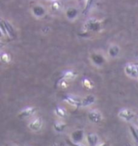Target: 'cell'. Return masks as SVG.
I'll return each mask as SVG.
<instances>
[{"label": "cell", "mask_w": 138, "mask_h": 146, "mask_svg": "<svg viewBox=\"0 0 138 146\" xmlns=\"http://www.w3.org/2000/svg\"><path fill=\"white\" fill-rule=\"evenodd\" d=\"M45 9L41 5H35L33 7V14L37 17V18H41L45 15Z\"/></svg>", "instance_id": "cell-13"}, {"label": "cell", "mask_w": 138, "mask_h": 146, "mask_svg": "<svg viewBox=\"0 0 138 146\" xmlns=\"http://www.w3.org/2000/svg\"><path fill=\"white\" fill-rule=\"evenodd\" d=\"M118 116L120 119H122L123 120L126 121V122H129L131 120H133L136 114L134 113L132 110H130L129 108H123L121 109L118 113Z\"/></svg>", "instance_id": "cell-5"}, {"label": "cell", "mask_w": 138, "mask_h": 146, "mask_svg": "<svg viewBox=\"0 0 138 146\" xmlns=\"http://www.w3.org/2000/svg\"><path fill=\"white\" fill-rule=\"evenodd\" d=\"M36 109L34 107H27L26 108L23 109L18 115V116L21 119H24V118H29L33 116L34 114L36 113Z\"/></svg>", "instance_id": "cell-10"}, {"label": "cell", "mask_w": 138, "mask_h": 146, "mask_svg": "<svg viewBox=\"0 0 138 146\" xmlns=\"http://www.w3.org/2000/svg\"><path fill=\"white\" fill-rule=\"evenodd\" d=\"M0 29H1V33L2 36H8L11 39H13L15 37V31L14 27L10 24L7 20H4V19H1L0 22Z\"/></svg>", "instance_id": "cell-1"}, {"label": "cell", "mask_w": 138, "mask_h": 146, "mask_svg": "<svg viewBox=\"0 0 138 146\" xmlns=\"http://www.w3.org/2000/svg\"><path fill=\"white\" fill-rule=\"evenodd\" d=\"M86 140L89 146H98L100 145V138L97 134L91 132L86 136Z\"/></svg>", "instance_id": "cell-9"}, {"label": "cell", "mask_w": 138, "mask_h": 146, "mask_svg": "<svg viewBox=\"0 0 138 146\" xmlns=\"http://www.w3.org/2000/svg\"><path fill=\"white\" fill-rule=\"evenodd\" d=\"M64 101L66 102L67 104L69 105H70L72 107H74V108H80L82 107V99L76 96V95H73V94H67L64 97Z\"/></svg>", "instance_id": "cell-3"}, {"label": "cell", "mask_w": 138, "mask_h": 146, "mask_svg": "<svg viewBox=\"0 0 138 146\" xmlns=\"http://www.w3.org/2000/svg\"><path fill=\"white\" fill-rule=\"evenodd\" d=\"M135 64H136V65H137V66H138V61H137V62H135Z\"/></svg>", "instance_id": "cell-29"}, {"label": "cell", "mask_w": 138, "mask_h": 146, "mask_svg": "<svg viewBox=\"0 0 138 146\" xmlns=\"http://www.w3.org/2000/svg\"><path fill=\"white\" fill-rule=\"evenodd\" d=\"M1 60L4 63H9L11 60V57L7 52H3L1 54Z\"/></svg>", "instance_id": "cell-21"}, {"label": "cell", "mask_w": 138, "mask_h": 146, "mask_svg": "<svg viewBox=\"0 0 138 146\" xmlns=\"http://www.w3.org/2000/svg\"><path fill=\"white\" fill-rule=\"evenodd\" d=\"M88 119L93 123H99L103 120V115L98 110H91L88 113Z\"/></svg>", "instance_id": "cell-6"}, {"label": "cell", "mask_w": 138, "mask_h": 146, "mask_svg": "<svg viewBox=\"0 0 138 146\" xmlns=\"http://www.w3.org/2000/svg\"><path fill=\"white\" fill-rule=\"evenodd\" d=\"M9 146H18V145H11Z\"/></svg>", "instance_id": "cell-27"}, {"label": "cell", "mask_w": 138, "mask_h": 146, "mask_svg": "<svg viewBox=\"0 0 138 146\" xmlns=\"http://www.w3.org/2000/svg\"><path fill=\"white\" fill-rule=\"evenodd\" d=\"M67 124L62 121H56L53 123V129L57 132H62L66 128Z\"/></svg>", "instance_id": "cell-16"}, {"label": "cell", "mask_w": 138, "mask_h": 146, "mask_svg": "<svg viewBox=\"0 0 138 146\" xmlns=\"http://www.w3.org/2000/svg\"><path fill=\"white\" fill-rule=\"evenodd\" d=\"M67 143L70 145V146H85L84 145H82L81 143H75V142H73L71 140H68Z\"/></svg>", "instance_id": "cell-25"}, {"label": "cell", "mask_w": 138, "mask_h": 146, "mask_svg": "<svg viewBox=\"0 0 138 146\" xmlns=\"http://www.w3.org/2000/svg\"><path fill=\"white\" fill-rule=\"evenodd\" d=\"M129 127L130 133L133 138V140L138 144V127L134 124H130Z\"/></svg>", "instance_id": "cell-19"}, {"label": "cell", "mask_w": 138, "mask_h": 146, "mask_svg": "<svg viewBox=\"0 0 138 146\" xmlns=\"http://www.w3.org/2000/svg\"><path fill=\"white\" fill-rule=\"evenodd\" d=\"M54 113L56 114V115L59 118H66L67 116L66 110L62 108V107H59V106L55 108Z\"/></svg>", "instance_id": "cell-18"}, {"label": "cell", "mask_w": 138, "mask_h": 146, "mask_svg": "<svg viewBox=\"0 0 138 146\" xmlns=\"http://www.w3.org/2000/svg\"><path fill=\"white\" fill-rule=\"evenodd\" d=\"M108 54H109L110 57H116L119 54L120 52V48L118 45L116 44H113V45H111L108 48Z\"/></svg>", "instance_id": "cell-15"}, {"label": "cell", "mask_w": 138, "mask_h": 146, "mask_svg": "<svg viewBox=\"0 0 138 146\" xmlns=\"http://www.w3.org/2000/svg\"><path fill=\"white\" fill-rule=\"evenodd\" d=\"M58 86L62 89H66L69 87V83L68 81L66 79H59L58 81Z\"/></svg>", "instance_id": "cell-23"}, {"label": "cell", "mask_w": 138, "mask_h": 146, "mask_svg": "<svg viewBox=\"0 0 138 146\" xmlns=\"http://www.w3.org/2000/svg\"><path fill=\"white\" fill-rule=\"evenodd\" d=\"M124 72L131 78H138V66L135 63L127 64L124 67Z\"/></svg>", "instance_id": "cell-4"}, {"label": "cell", "mask_w": 138, "mask_h": 146, "mask_svg": "<svg viewBox=\"0 0 138 146\" xmlns=\"http://www.w3.org/2000/svg\"><path fill=\"white\" fill-rule=\"evenodd\" d=\"M84 29L88 32H99L102 29V22L95 18H91L85 23Z\"/></svg>", "instance_id": "cell-2"}, {"label": "cell", "mask_w": 138, "mask_h": 146, "mask_svg": "<svg viewBox=\"0 0 138 146\" xmlns=\"http://www.w3.org/2000/svg\"><path fill=\"white\" fill-rule=\"evenodd\" d=\"M91 60L93 62V64L98 66H102L105 62L104 57L100 53H93L91 56Z\"/></svg>", "instance_id": "cell-11"}, {"label": "cell", "mask_w": 138, "mask_h": 146, "mask_svg": "<svg viewBox=\"0 0 138 146\" xmlns=\"http://www.w3.org/2000/svg\"><path fill=\"white\" fill-rule=\"evenodd\" d=\"M96 101V98L93 94H88L86 97H84L82 101V107L83 108H87L89 106H91L92 104H94Z\"/></svg>", "instance_id": "cell-12"}, {"label": "cell", "mask_w": 138, "mask_h": 146, "mask_svg": "<svg viewBox=\"0 0 138 146\" xmlns=\"http://www.w3.org/2000/svg\"><path fill=\"white\" fill-rule=\"evenodd\" d=\"M43 127V119L40 117L35 118L29 123V127L30 130L33 132H38Z\"/></svg>", "instance_id": "cell-7"}, {"label": "cell", "mask_w": 138, "mask_h": 146, "mask_svg": "<svg viewBox=\"0 0 138 146\" xmlns=\"http://www.w3.org/2000/svg\"><path fill=\"white\" fill-rule=\"evenodd\" d=\"M66 17L69 19H74L76 18L78 15V11L74 8V7H70L69 9H67L66 12Z\"/></svg>", "instance_id": "cell-17"}, {"label": "cell", "mask_w": 138, "mask_h": 146, "mask_svg": "<svg viewBox=\"0 0 138 146\" xmlns=\"http://www.w3.org/2000/svg\"><path fill=\"white\" fill-rule=\"evenodd\" d=\"M79 1H80V2H82V1H85V3H86V0H79Z\"/></svg>", "instance_id": "cell-28"}, {"label": "cell", "mask_w": 138, "mask_h": 146, "mask_svg": "<svg viewBox=\"0 0 138 146\" xmlns=\"http://www.w3.org/2000/svg\"><path fill=\"white\" fill-rule=\"evenodd\" d=\"M78 77V73L74 70H66L62 73L60 79H66V80H74Z\"/></svg>", "instance_id": "cell-14"}, {"label": "cell", "mask_w": 138, "mask_h": 146, "mask_svg": "<svg viewBox=\"0 0 138 146\" xmlns=\"http://www.w3.org/2000/svg\"><path fill=\"white\" fill-rule=\"evenodd\" d=\"M50 7L53 11H59L62 8V3L60 0H52L50 4Z\"/></svg>", "instance_id": "cell-20"}, {"label": "cell", "mask_w": 138, "mask_h": 146, "mask_svg": "<svg viewBox=\"0 0 138 146\" xmlns=\"http://www.w3.org/2000/svg\"><path fill=\"white\" fill-rule=\"evenodd\" d=\"M92 3H93V0H86V7H85V9L83 11V14H86L89 10L91 8V5H92Z\"/></svg>", "instance_id": "cell-24"}, {"label": "cell", "mask_w": 138, "mask_h": 146, "mask_svg": "<svg viewBox=\"0 0 138 146\" xmlns=\"http://www.w3.org/2000/svg\"><path fill=\"white\" fill-rule=\"evenodd\" d=\"M127 146H131V145H127Z\"/></svg>", "instance_id": "cell-30"}, {"label": "cell", "mask_w": 138, "mask_h": 146, "mask_svg": "<svg viewBox=\"0 0 138 146\" xmlns=\"http://www.w3.org/2000/svg\"><path fill=\"white\" fill-rule=\"evenodd\" d=\"M82 85H83V86L85 88L88 90H91L94 87L92 82L91 80H89V79H87V78H86V79H84V80L82 81Z\"/></svg>", "instance_id": "cell-22"}, {"label": "cell", "mask_w": 138, "mask_h": 146, "mask_svg": "<svg viewBox=\"0 0 138 146\" xmlns=\"http://www.w3.org/2000/svg\"><path fill=\"white\" fill-rule=\"evenodd\" d=\"M98 146H107V144L106 143H103V144H100Z\"/></svg>", "instance_id": "cell-26"}, {"label": "cell", "mask_w": 138, "mask_h": 146, "mask_svg": "<svg viewBox=\"0 0 138 146\" xmlns=\"http://www.w3.org/2000/svg\"><path fill=\"white\" fill-rule=\"evenodd\" d=\"M84 136H85L84 131L82 129H78V130L74 131L70 134V140L75 143H81L84 138Z\"/></svg>", "instance_id": "cell-8"}]
</instances>
